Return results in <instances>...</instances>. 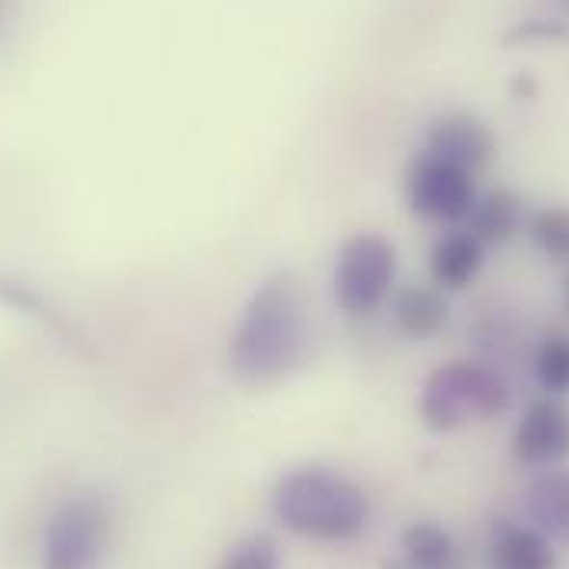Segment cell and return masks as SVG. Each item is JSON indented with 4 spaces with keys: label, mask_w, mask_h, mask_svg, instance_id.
I'll return each instance as SVG.
<instances>
[{
    "label": "cell",
    "mask_w": 569,
    "mask_h": 569,
    "mask_svg": "<svg viewBox=\"0 0 569 569\" xmlns=\"http://www.w3.org/2000/svg\"><path fill=\"white\" fill-rule=\"evenodd\" d=\"M401 567L405 569H460L453 537L433 523L418 520L401 533Z\"/></svg>",
    "instance_id": "5bb4252c"
},
{
    "label": "cell",
    "mask_w": 569,
    "mask_h": 569,
    "mask_svg": "<svg viewBox=\"0 0 569 569\" xmlns=\"http://www.w3.org/2000/svg\"><path fill=\"white\" fill-rule=\"evenodd\" d=\"M113 543V503L100 490L70 493L47 520L40 569H103Z\"/></svg>",
    "instance_id": "277c9868"
},
{
    "label": "cell",
    "mask_w": 569,
    "mask_h": 569,
    "mask_svg": "<svg viewBox=\"0 0 569 569\" xmlns=\"http://www.w3.org/2000/svg\"><path fill=\"white\" fill-rule=\"evenodd\" d=\"M513 401L507 378L490 361H450L427 375L418 415L427 430L447 433L470 421H490Z\"/></svg>",
    "instance_id": "3957f363"
},
{
    "label": "cell",
    "mask_w": 569,
    "mask_h": 569,
    "mask_svg": "<svg viewBox=\"0 0 569 569\" xmlns=\"http://www.w3.org/2000/svg\"><path fill=\"white\" fill-rule=\"evenodd\" d=\"M477 202L473 172L421 156L408 172V206L427 222H463Z\"/></svg>",
    "instance_id": "8992f818"
},
{
    "label": "cell",
    "mask_w": 569,
    "mask_h": 569,
    "mask_svg": "<svg viewBox=\"0 0 569 569\" xmlns=\"http://www.w3.org/2000/svg\"><path fill=\"white\" fill-rule=\"evenodd\" d=\"M216 569H282V550L269 533H249L226 550Z\"/></svg>",
    "instance_id": "e0dca14e"
},
{
    "label": "cell",
    "mask_w": 569,
    "mask_h": 569,
    "mask_svg": "<svg viewBox=\"0 0 569 569\" xmlns=\"http://www.w3.org/2000/svg\"><path fill=\"white\" fill-rule=\"evenodd\" d=\"M563 305H567V311H569V276H567V284H563Z\"/></svg>",
    "instance_id": "d6986e66"
},
{
    "label": "cell",
    "mask_w": 569,
    "mask_h": 569,
    "mask_svg": "<svg viewBox=\"0 0 569 569\" xmlns=\"http://www.w3.org/2000/svg\"><path fill=\"white\" fill-rule=\"evenodd\" d=\"M467 232L487 249V246H507L523 222V202L510 189H493L487 196H477L470 216H467Z\"/></svg>",
    "instance_id": "7c38bea8"
},
{
    "label": "cell",
    "mask_w": 569,
    "mask_h": 569,
    "mask_svg": "<svg viewBox=\"0 0 569 569\" xmlns=\"http://www.w3.org/2000/svg\"><path fill=\"white\" fill-rule=\"evenodd\" d=\"M308 301L301 279L279 269L252 288L226 341V371L249 391L288 381L308 355Z\"/></svg>",
    "instance_id": "6da1fadb"
},
{
    "label": "cell",
    "mask_w": 569,
    "mask_h": 569,
    "mask_svg": "<svg viewBox=\"0 0 569 569\" xmlns=\"http://www.w3.org/2000/svg\"><path fill=\"white\" fill-rule=\"evenodd\" d=\"M490 569H557V550L537 527H500L490 543Z\"/></svg>",
    "instance_id": "4fadbf2b"
},
{
    "label": "cell",
    "mask_w": 569,
    "mask_h": 569,
    "mask_svg": "<svg viewBox=\"0 0 569 569\" xmlns=\"http://www.w3.org/2000/svg\"><path fill=\"white\" fill-rule=\"evenodd\" d=\"M513 457L527 467H557L569 457V408L540 398L533 401L513 430Z\"/></svg>",
    "instance_id": "52a82bcc"
},
{
    "label": "cell",
    "mask_w": 569,
    "mask_h": 569,
    "mask_svg": "<svg viewBox=\"0 0 569 569\" xmlns=\"http://www.w3.org/2000/svg\"><path fill=\"white\" fill-rule=\"evenodd\" d=\"M563 37L560 23H547V20H523L520 27L510 30V43H533V40H557Z\"/></svg>",
    "instance_id": "ac0fdd59"
},
{
    "label": "cell",
    "mask_w": 569,
    "mask_h": 569,
    "mask_svg": "<svg viewBox=\"0 0 569 569\" xmlns=\"http://www.w3.org/2000/svg\"><path fill=\"white\" fill-rule=\"evenodd\" d=\"M530 242L553 262H569V209L560 206H550V209H540L530 226Z\"/></svg>",
    "instance_id": "2e32d148"
},
{
    "label": "cell",
    "mask_w": 569,
    "mask_h": 569,
    "mask_svg": "<svg viewBox=\"0 0 569 569\" xmlns=\"http://www.w3.org/2000/svg\"><path fill=\"white\" fill-rule=\"evenodd\" d=\"M527 513L540 533L550 540L569 543V470H543L527 487Z\"/></svg>",
    "instance_id": "8fae6325"
},
{
    "label": "cell",
    "mask_w": 569,
    "mask_h": 569,
    "mask_svg": "<svg viewBox=\"0 0 569 569\" xmlns=\"http://www.w3.org/2000/svg\"><path fill=\"white\" fill-rule=\"evenodd\" d=\"M272 513L288 533L315 543H351L365 533L371 507L365 490L335 467L305 463L279 477Z\"/></svg>",
    "instance_id": "7a4b0ae2"
},
{
    "label": "cell",
    "mask_w": 569,
    "mask_h": 569,
    "mask_svg": "<svg viewBox=\"0 0 569 569\" xmlns=\"http://www.w3.org/2000/svg\"><path fill=\"white\" fill-rule=\"evenodd\" d=\"M7 7H10V0H0V20L7 17Z\"/></svg>",
    "instance_id": "ffe728a7"
},
{
    "label": "cell",
    "mask_w": 569,
    "mask_h": 569,
    "mask_svg": "<svg viewBox=\"0 0 569 569\" xmlns=\"http://www.w3.org/2000/svg\"><path fill=\"white\" fill-rule=\"evenodd\" d=\"M533 375L550 395H569V331L547 335L533 351Z\"/></svg>",
    "instance_id": "9a60e30c"
},
{
    "label": "cell",
    "mask_w": 569,
    "mask_h": 569,
    "mask_svg": "<svg viewBox=\"0 0 569 569\" xmlns=\"http://www.w3.org/2000/svg\"><path fill=\"white\" fill-rule=\"evenodd\" d=\"M395 279L398 249L378 232H355L351 239L341 242L335 256L331 295L345 315L365 318L391 298Z\"/></svg>",
    "instance_id": "5b68a950"
},
{
    "label": "cell",
    "mask_w": 569,
    "mask_h": 569,
    "mask_svg": "<svg viewBox=\"0 0 569 569\" xmlns=\"http://www.w3.org/2000/svg\"><path fill=\"white\" fill-rule=\"evenodd\" d=\"M560 3H563V7H567V10H569V0H560Z\"/></svg>",
    "instance_id": "44dd1931"
},
{
    "label": "cell",
    "mask_w": 569,
    "mask_h": 569,
    "mask_svg": "<svg viewBox=\"0 0 569 569\" xmlns=\"http://www.w3.org/2000/svg\"><path fill=\"white\" fill-rule=\"evenodd\" d=\"M391 315H395V325L401 335H408L415 341H427L447 328L450 305L437 284H408L395 295Z\"/></svg>",
    "instance_id": "30bf717a"
},
{
    "label": "cell",
    "mask_w": 569,
    "mask_h": 569,
    "mask_svg": "<svg viewBox=\"0 0 569 569\" xmlns=\"http://www.w3.org/2000/svg\"><path fill=\"white\" fill-rule=\"evenodd\" d=\"M427 266H430V279L440 291H463L483 269V246L467 229L443 232L430 246Z\"/></svg>",
    "instance_id": "9c48e42d"
},
{
    "label": "cell",
    "mask_w": 569,
    "mask_h": 569,
    "mask_svg": "<svg viewBox=\"0 0 569 569\" xmlns=\"http://www.w3.org/2000/svg\"><path fill=\"white\" fill-rule=\"evenodd\" d=\"M425 152L433 159L450 162V166H460L467 172H477L493 159L497 140L480 117L453 110V113H443L430 123Z\"/></svg>",
    "instance_id": "ba28073f"
}]
</instances>
